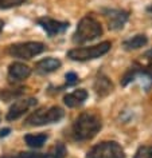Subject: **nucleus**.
<instances>
[{"label":"nucleus","mask_w":152,"mask_h":158,"mask_svg":"<svg viewBox=\"0 0 152 158\" xmlns=\"http://www.w3.org/2000/svg\"><path fill=\"white\" fill-rule=\"evenodd\" d=\"M63 118V110L58 106H53L49 109H39L35 110L33 114H30L26 118L25 125L26 126H43L58 122Z\"/></svg>","instance_id":"obj_3"},{"label":"nucleus","mask_w":152,"mask_h":158,"mask_svg":"<svg viewBox=\"0 0 152 158\" xmlns=\"http://www.w3.org/2000/svg\"><path fill=\"white\" fill-rule=\"evenodd\" d=\"M3 158H47V154H37V153H20L15 157H3Z\"/></svg>","instance_id":"obj_21"},{"label":"nucleus","mask_w":152,"mask_h":158,"mask_svg":"<svg viewBox=\"0 0 152 158\" xmlns=\"http://www.w3.org/2000/svg\"><path fill=\"white\" fill-rule=\"evenodd\" d=\"M147 11H148V12H150V14L152 15V4H151L150 7H148V8H147Z\"/></svg>","instance_id":"obj_26"},{"label":"nucleus","mask_w":152,"mask_h":158,"mask_svg":"<svg viewBox=\"0 0 152 158\" xmlns=\"http://www.w3.org/2000/svg\"><path fill=\"white\" fill-rule=\"evenodd\" d=\"M3 27H4V22L3 20H0V32L3 31Z\"/></svg>","instance_id":"obj_25"},{"label":"nucleus","mask_w":152,"mask_h":158,"mask_svg":"<svg viewBox=\"0 0 152 158\" xmlns=\"http://www.w3.org/2000/svg\"><path fill=\"white\" fill-rule=\"evenodd\" d=\"M38 24L46 31L49 36L58 35L69 28V23L67 22H59V20H55V19H51V18L38 19Z\"/></svg>","instance_id":"obj_9"},{"label":"nucleus","mask_w":152,"mask_h":158,"mask_svg":"<svg viewBox=\"0 0 152 158\" xmlns=\"http://www.w3.org/2000/svg\"><path fill=\"white\" fill-rule=\"evenodd\" d=\"M61 67V62L55 58H46V59H42L39 60L37 64H35V70L37 73L39 74H49V73H53V71L58 70Z\"/></svg>","instance_id":"obj_14"},{"label":"nucleus","mask_w":152,"mask_h":158,"mask_svg":"<svg viewBox=\"0 0 152 158\" xmlns=\"http://www.w3.org/2000/svg\"><path fill=\"white\" fill-rule=\"evenodd\" d=\"M102 127L101 117L94 113H82L75 118L71 126V137L74 141H89L96 137Z\"/></svg>","instance_id":"obj_1"},{"label":"nucleus","mask_w":152,"mask_h":158,"mask_svg":"<svg viewBox=\"0 0 152 158\" xmlns=\"http://www.w3.org/2000/svg\"><path fill=\"white\" fill-rule=\"evenodd\" d=\"M26 0H0V8L2 10H8V8H14L23 4Z\"/></svg>","instance_id":"obj_19"},{"label":"nucleus","mask_w":152,"mask_h":158,"mask_svg":"<svg viewBox=\"0 0 152 158\" xmlns=\"http://www.w3.org/2000/svg\"><path fill=\"white\" fill-rule=\"evenodd\" d=\"M86 158H125L121 145L116 141H104L86 153Z\"/></svg>","instance_id":"obj_6"},{"label":"nucleus","mask_w":152,"mask_h":158,"mask_svg":"<svg viewBox=\"0 0 152 158\" xmlns=\"http://www.w3.org/2000/svg\"><path fill=\"white\" fill-rule=\"evenodd\" d=\"M37 105V99L35 98H29V99H19L10 107V111L7 113V119L8 121H15L20 118L27 110L33 106Z\"/></svg>","instance_id":"obj_10"},{"label":"nucleus","mask_w":152,"mask_h":158,"mask_svg":"<svg viewBox=\"0 0 152 158\" xmlns=\"http://www.w3.org/2000/svg\"><path fill=\"white\" fill-rule=\"evenodd\" d=\"M23 90L25 89H20L19 91H8V90H3V91H0V98L4 99V101H10V99H12V98H15V97L22 95Z\"/></svg>","instance_id":"obj_20"},{"label":"nucleus","mask_w":152,"mask_h":158,"mask_svg":"<svg viewBox=\"0 0 152 158\" xmlns=\"http://www.w3.org/2000/svg\"><path fill=\"white\" fill-rule=\"evenodd\" d=\"M102 15L106 19L108 26H109L110 30H121L125 26L127 20L129 19V14L124 10L105 8L102 10Z\"/></svg>","instance_id":"obj_8"},{"label":"nucleus","mask_w":152,"mask_h":158,"mask_svg":"<svg viewBox=\"0 0 152 158\" xmlns=\"http://www.w3.org/2000/svg\"><path fill=\"white\" fill-rule=\"evenodd\" d=\"M144 58H147V59H150V60H152V48L144 54Z\"/></svg>","instance_id":"obj_23"},{"label":"nucleus","mask_w":152,"mask_h":158,"mask_svg":"<svg viewBox=\"0 0 152 158\" xmlns=\"http://www.w3.org/2000/svg\"><path fill=\"white\" fill-rule=\"evenodd\" d=\"M46 50V46L39 42H26L16 43L8 47V54L14 58L19 59H31L37 55L42 54Z\"/></svg>","instance_id":"obj_7"},{"label":"nucleus","mask_w":152,"mask_h":158,"mask_svg":"<svg viewBox=\"0 0 152 158\" xmlns=\"http://www.w3.org/2000/svg\"><path fill=\"white\" fill-rule=\"evenodd\" d=\"M102 35V27L100 24V22L97 19H94L93 16H85L79 20L77 30L73 35V42L82 44V43L90 42L97 39L98 36Z\"/></svg>","instance_id":"obj_2"},{"label":"nucleus","mask_w":152,"mask_h":158,"mask_svg":"<svg viewBox=\"0 0 152 158\" xmlns=\"http://www.w3.org/2000/svg\"><path fill=\"white\" fill-rule=\"evenodd\" d=\"M135 158H152V146H140Z\"/></svg>","instance_id":"obj_18"},{"label":"nucleus","mask_w":152,"mask_h":158,"mask_svg":"<svg viewBox=\"0 0 152 158\" xmlns=\"http://www.w3.org/2000/svg\"><path fill=\"white\" fill-rule=\"evenodd\" d=\"M110 47H112L110 42H102L100 44L90 46V47H77V48L70 50L67 52V56L71 60H79V62L90 60V59H96L105 55L110 50Z\"/></svg>","instance_id":"obj_5"},{"label":"nucleus","mask_w":152,"mask_h":158,"mask_svg":"<svg viewBox=\"0 0 152 158\" xmlns=\"http://www.w3.org/2000/svg\"><path fill=\"white\" fill-rule=\"evenodd\" d=\"M66 153H67V150L65 148V145L57 143L54 148L50 149L49 153H46V154H47V158H63L66 156Z\"/></svg>","instance_id":"obj_17"},{"label":"nucleus","mask_w":152,"mask_h":158,"mask_svg":"<svg viewBox=\"0 0 152 158\" xmlns=\"http://www.w3.org/2000/svg\"><path fill=\"white\" fill-rule=\"evenodd\" d=\"M26 143L33 149H39L46 143L47 141V135L46 134H27L25 137Z\"/></svg>","instance_id":"obj_15"},{"label":"nucleus","mask_w":152,"mask_h":158,"mask_svg":"<svg viewBox=\"0 0 152 158\" xmlns=\"http://www.w3.org/2000/svg\"><path fill=\"white\" fill-rule=\"evenodd\" d=\"M148 42V39L145 35H135V36L129 38L128 40L124 42V47H125V50H137L140 47L145 46Z\"/></svg>","instance_id":"obj_16"},{"label":"nucleus","mask_w":152,"mask_h":158,"mask_svg":"<svg viewBox=\"0 0 152 158\" xmlns=\"http://www.w3.org/2000/svg\"><path fill=\"white\" fill-rule=\"evenodd\" d=\"M87 91L83 89H79V90H75V91L67 94L63 98V101H65V105L69 106V107H77V106H81L83 102L86 101L87 98Z\"/></svg>","instance_id":"obj_12"},{"label":"nucleus","mask_w":152,"mask_h":158,"mask_svg":"<svg viewBox=\"0 0 152 158\" xmlns=\"http://www.w3.org/2000/svg\"><path fill=\"white\" fill-rule=\"evenodd\" d=\"M8 133H10V129H3V130H0V137H6Z\"/></svg>","instance_id":"obj_24"},{"label":"nucleus","mask_w":152,"mask_h":158,"mask_svg":"<svg viewBox=\"0 0 152 158\" xmlns=\"http://www.w3.org/2000/svg\"><path fill=\"white\" fill-rule=\"evenodd\" d=\"M94 90H96V93H97L98 97H106L108 94L112 93L113 85H112L110 79L108 77L100 74L97 77V79H96V82H94Z\"/></svg>","instance_id":"obj_13"},{"label":"nucleus","mask_w":152,"mask_h":158,"mask_svg":"<svg viewBox=\"0 0 152 158\" xmlns=\"http://www.w3.org/2000/svg\"><path fill=\"white\" fill-rule=\"evenodd\" d=\"M30 74H31V69L27 64H25V63L14 62L8 67V77L11 81H15V82L23 81V79L29 78Z\"/></svg>","instance_id":"obj_11"},{"label":"nucleus","mask_w":152,"mask_h":158,"mask_svg":"<svg viewBox=\"0 0 152 158\" xmlns=\"http://www.w3.org/2000/svg\"><path fill=\"white\" fill-rule=\"evenodd\" d=\"M66 82H67V85H74V83H77V82H78L77 74H75V73H67V74H66Z\"/></svg>","instance_id":"obj_22"},{"label":"nucleus","mask_w":152,"mask_h":158,"mask_svg":"<svg viewBox=\"0 0 152 158\" xmlns=\"http://www.w3.org/2000/svg\"><path fill=\"white\" fill-rule=\"evenodd\" d=\"M135 81H139L141 83L143 89L148 91L152 86V66H147V67H143L140 64L131 66L127 73L124 74V77L121 78V85L127 86Z\"/></svg>","instance_id":"obj_4"}]
</instances>
